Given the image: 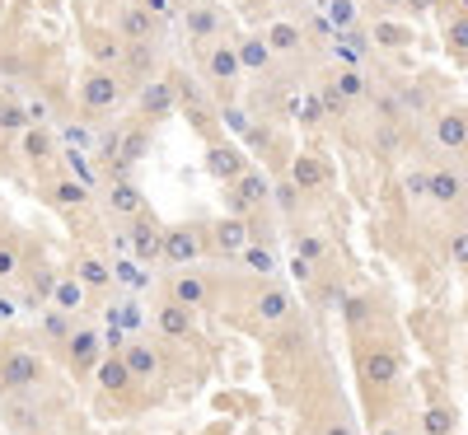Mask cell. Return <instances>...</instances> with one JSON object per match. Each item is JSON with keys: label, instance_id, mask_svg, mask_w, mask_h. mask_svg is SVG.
Returning a JSON list of instances; mask_svg holds the SVG:
<instances>
[{"label": "cell", "instance_id": "cell-1", "mask_svg": "<svg viewBox=\"0 0 468 435\" xmlns=\"http://www.w3.org/2000/svg\"><path fill=\"white\" fill-rule=\"evenodd\" d=\"M43 379H48V366H43V355H37V351L15 346V351L0 355V384H5V388H33Z\"/></svg>", "mask_w": 468, "mask_h": 435}, {"label": "cell", "instance_id": "cell-2", "mask_svg": "<svg viewBox=\"0 0 468 435\" xmlns=\"http://www.w3.org/2000/svg\"><path fill=\"white\" fill-rule=\"evenodd\" d=\"M117 99H122V85H117L112 70L94 66L85 80H80V108H85L90 117H103L108 108H117Z\"/></svg>", "mask_w": 468, "mask_h": 435}, {"label": "cell", "instance_id": "cell-3", "mask_svg": "<svg viewBox=\"0 0 468 435\" xmlns=\"http://www.w3.org/2000/svg\"><path fill=\"white\" fill-rule=\"evenodd\" d=\"M202 258V234L192 229V225H174L160 234V262L169 267H187V262H197Z\"/></svg>", "mask_w": 468, "mask_h": 435}, {"label": "cell", "instance_id": "cell-4", "mask_svg": "<svg viewBox=\"0 0 468 435\" xmlns=\"http://www.w3.org/2000/svg\"><path fill=\"white\" fill-rule=\"evenodd\" d=\"M271 196V183L258 174V169H244L239 178L229 183V211L234 216H249V211H258L262 202Z\"/></svg>", "mask_w": 468, "mask_h": 435}, {"label": "cell", "instance_id": "cell-5", "mask_svg": "<svg viewBox=\"0 0 468 435\" xmlns=\"http://www.w3.org/2000/svg\"><path fill=\"white\" fill-rule=\"evenodd\" d=\"M328 178H333V164L324 160V154H314V150L295 154V164H291V183H295L300 192H319V187H328Z\"/></svg>", "mask_w": 468, "mask_h": 435}, {"label": "cell", "instance_id": "cell-6", "mask_svg": "<svg viewBox=\"0 0 468 435\" xmlns=\"http://www.w3.org/2000/svg\"><path fill=\"white\" fill-rule=\"evenodd\" d=\"M431 136H436V145H441V150L463 154V150H468V112H463V108H445V112L436 117Z\"/></svg>", "mask_w": 468, "mask_h": 435}, {"label": "cell", "instance_id": "cell-7", "mask_svg": "<svg viewBox=\"0 0 468 435\" xmlns=\"http://www.w3.org/2000/svg\"><path fill=\"white\" fill-rule=\"evenodd\" d=\"M160 220H154L145 207L132 216V249H136V258H145V262H160Z\"/></svg>", "mask_w": 468, "mask_h": 435}, {"label": "cell", "instance_id": "cell-8", "mask_svg": "<svg viewBox=\"0 0 468 435\" xmlns=\"http://www.w3.org/2000/svg\"><path fill=\"white\" fill-rule=\"evenodd\" d=\"M211 239H216V249H220L225 258H239V253L249 249V239H253V229H249L244 216H225V220H216Z\"/></svg>", "mask_w": 468, "mask_h": 435}, {"label": "cell", "instance_id": "cell-9", "mask_svg": "<svg viewBox=\"0 0 468 435\" xmlns=\"http://www.w3.org/2000/svg\"><path fill=\"white\" fill-rule=\"evenodd\" d=\"M244 169H249V160H244L239 145H211V150H207V174H211L216 183H234Z\"/></svg>", "mask_w": 468, "mask_h": 435}, {"label": "cell", "instance_id": "cell-10", "mask_svg": "<svg viewBox=\"0 0 468 435\" xmlns=\"http://www.w3.org/2000/svg\"><path fill=\"white\" fill-rule=\"evenodd\" d=\"M94 384H99V393H112V398L132 388V370H127V361H122V351H117V355H99Z\"/></svg>", "mask_w": 468, "mask_h": 435}, {"label": "cell", "instance_id": "cell-11", "mask_svg": "<svg viewBox=\"0 0 468 435\" xmlns=\"http://www.w3.org/2000/svg\"><path fill=\"white\" fill-rule=\"evenodd\" d=\"M211 281L207 276H192V271H178L174 281H169V300H178V304H187V309H202V304H211Z\"/></svg>", "mask_w": 468, "mask_h": 435}, {"label": "cell", "instance_id": "cell-12", "mask_svg": "<svg viewBox=\"0 0 468 435\" xmlns=\"http://www.w3.org/2000/svg\"><path fill=\"white\" fill-rule=\"evenodd\" d=\"M117 37H127V43H150L154 37V15L141 5H122V15H117Z\"/></svg>", "mask_w": 468, "mask_h": 435}, {"label": "cell", "instance_id": "cell-13", "mask_svg": "<svg viewBox=\"0 0 468 435\" xmlns=\"http://www.w3.org/2000/svg\"><path fill=\"white\" fill-rule=\"evenodd\" d=\"M154 328H160V337H169V342L187 337L192 333V309L178 304V300H165L160 309H154Z\"/></svg>", "mask_w": 468, "mask_h": 435}, {"label": "cell", "instance_id": "cell-14", "mask_svg": "<svg viewBox=\"0 0 468 435\" xmlns=\"http://www.w3.org/2000/svg\"><path fill=\"white\" fill-rule=\"evenodd\" d=\"M66 355H70L75 375H90V370L99 366V333H94V328L70 333V342H66Z\"/></svg>", "mask_w": 468, "mask_h": 435}, {"label": "cell", "instance_id": "cell-15", "mask_svg": "<svg viewBox=\"0 0 468 435\" xmlns=\"http://www.w3.org/2000/svg\"><path fill=\"white\" fill-rule=\"evenodd\" d=\"M399 379V355L394 351H370L366 361H361V384H370V388H384V384H394Z\"/></svg>", "mask_w": 468, "mask_h": 435}, {"label": "cell", "instance_id": "cell-16", "mask_svg": "<svg viewBox=\"0 0 468 435\" xmlns=\"http://www.w3.org/2000/svg\"><path fill=\"white\" fill-rule=\"evenodd\" d=\"M421 192L431 196V202H441V207H454L459 196H463V178L454 169H436V174L421 178Z\"/></svg>", "mask_w": 468, "mask_h": 435}, {"label": "cell", "instance_id": "cell-17", "mask_svg": "<svg viewBox=\"0 0 468 435\" xmlns=\"http://www.w3.org/2000/svg\"><path fill=\"white\" fill-rule=\"evenodd\" d=\"M19 150H24V160H28L33 169H43V164H52L57 141H52V132H43V127H24V136H19Z\"/></svg>", "mask_w": 468, "mask_h": 435}, {"label": "cell", "instance_id": "cell-18", "mask_svg": "<svg viewBox=\"0 0 468 435\" xmlns=\"http://www.w3.org/2000/svg\"><path fill=\"white\" fill-rule=\"evenodd\" d=\"M234 57H239V66H244V70H253V75L271 70V48L262 43V33L239 37V43H234Z\"/></svg>", "mask_w": 468, "mask_h": 435}, {"label": "cell", "instance_id": "cell-19", "mask_svg": "<svg viewBox=\"0 0 468 435\" xmlns=\"http://www.w3.org/2000/svg\"><path fill=\"white\" fill-rule=\"evenodd\" d=\"M122 361H127L132 379H154V375H160V355H154L150 342H127L122 346Z\"/></svg>", "mask_w": 468, "mask_h": 435}, {"label": "cell", "instance_id": "cell-20", "mask_svg": "<svg viewBox=\"0 0 468 435\" xmlns=\"http://www.w3.org/2000/svg\"><path fill=\"white\" fill-rule=\"evenodd\" d=\"M262 43L271 48V57H291V52H300L304 48V33L291 24V19H277L267 33H262Z\"/></svg>", "mask_w": 468, "mask_h": 435}, {"label": "cell", "instance_id": "cell-21", "mask_svg": "<svg viewBox=\"0 0 468 435\" xmlns=\"http://www.w3.org/2000/svg\"><path fill=\"white\" fill-rule=\"evenodd\" d=\"M239 57H234V48L229 43H211V52H207V75L211 80H220V85H229V80H239Z\"/></svg>", "mask_w": 468, "mask_h": 435}, {"label": "cell", "instance_id": "cell-22", "mask_svg": "<svg viewBox=\"0 0 468 435\" xmlns=\"http://www.w3.org/2000/svg\"><path fill=\"white\" fill-rule=\"evenodd\" d=\"M108 202H112V211H117V216H136V211L145 207L141 183H136V178H127V174H117V178H112V196H108Z\"/></svg>", "mask_w": 468, "mask_h": 435}, {"label": "cell", "instance_id": "cell-23", "mask_svg": "<svg viewBox=\"0 0 468 435\" xmlns=\"http://www.w3.org/2000/svg\"><path fill=\"white\" fill-rule=\"evenodd\" d=\"M370 33H375V43H379L384 52H403V48H412V24H408V19H379Z\"/></svg>", "mask_w": 468, "mask_h": 435}, {"label": "cell", "instance_id": "cell-24", "mask_svg": "<svg viewBox=\"0 0 468 435\" xmlns=\"http://www.w3.org/2000/svg\"><path fill=\"white\" fill-rule=\"evenodd\" d=\"M48 202H52L57 211H80V207L90 202V192H85V183H75V178H57V183L48 187Z\"/></svg>", "mask_w": 468, "mask_h": 435}, {"label": "cell", "instance_id": "cell-25", "mask_svg": "<svg viewBox=\"0 0 468 435\" xmlns=\"http://www.w3.org/2000/svg\"><path fill=\"white\" fill-rule=\"evenodd\" d=\"M117 145H122V150L112 154V164H117V174H127V169L141 160V154H145V145H150V132H145V127H136V132H122V136H117Z\"/></svg>", "mask_w": 468, "mask_h": 435}, {"label": "cell", "instance_id": "cell-26", "mask_svg": "<svg viewBox=\"0 0 468 435\" xmlns=\"http://www.w3.org/2000/svg\"><path fill=\"white\" fill-rule=\"evenodd\" d=\"M52 309L80 313V309H85V286L75 281V276H61V281H52Z\"/></svg>", "mask_w": 468, "mask_h": 435}, {"label": "cell", "instance_id": "cell-27", "mask_svg": "<svg viewBox=\"0 0 468 435\" xmlns=\"http://www.w3.org/2000/svg\"><path fill=\"white\" fill-rule=\"evenodd\" d=\"M75 271H80V276H75V281H80L85 291H103V286L112 281V271H108V262H103V258H94V253H85L80 262H75Z\"/></svg>", "mask_w": 468, "mask_h": 435}, {"label": "cell", "instance_id": "cell-28", "mask_svg": "<svg viewBox=\"0 0 468 435\" xmlns=\"http://www.w3.org/2000/svg\"><path fill=\"white\" fill-rule=\"evenodd\" d=\"M291 291H282V286H271V291H262L258 295V319H267V324H277V319H286L291 313Z\"/></svg>", "mask_w": 468, "mask_h": 435}, {"label": "cell", "instance_id": "cell-29", "mask_svg": "<svg viewBox=\"0 0 468 435\" xmlns=\"http://www.w3.org/2000/svg\"><path fill=\"white\" fill-rule=\"evenodd\" d=\"M141 108H145V117H169L174 112V85H145Z\"/></svg>", "mask_w": 468, "mask_h": 435}, {"label": "cell", "instance_id": "cell-30", "mask_svg": "<svg viewBox=\"0 0 468 435\" xmlns=\"http://www.w3.org/2000/svg\"><path fill=\"white\" fill-rule=\"evenodd\" d=\"M24 271V249L15 234H0V281H10V276Z\"/></svg>", "mask_w": 468, "mask_h": 435}, {"label": "cell", "instance_id": "cell-31", "mask_svg": "<svg viewBox=\"0 0 468 435\" xmlns=\"http://www.w3.org/2000/svg\"><path fill=\"white\" fill-rule=\"evenodd\" d=\"M90 52H94V61L117 66V61H122V37H117V33H90Z\"/></svg>", "mask_w": 468, "mask_h": 435}, {"label": "cell", "instance_id": "cell-32", "mask_svg": "<svg viewBox=\"0 0 468 435\" xmlns=\"http://www.w3.org/2000/svg\"><path fill=\"white\" fill-rule=\"evenodd\" d=\"M216 10L211 5H197V10H187V37H197V43H202V37H216Z\"/></svg>", "mask_w": 468, "mask_h": 435}, {"label": "cell", "instance_id": "cell-33", "mask_svg": "<svg viewBox=\"0 0 468 435\" xmlns=\"http://www.w3.org/2000/svg\"><path fill=\"white\" fill-rule=\"evenodd\" d=\"M421 430H426V435H454V408H445V403L426 408V417H421Z\"/></svg>", "mask_w": 468, "mask_h": 435}, {"label": "cell", "instance_id": "cell-34", "mask_svg": "<svg viewBox=\"0 0 468 435\" xmlns=\"http://www.w3.org/2000/svg\"><path fill=\"white\" fill-rule=\"evenodd\" d=\"M239 262H244L249 271H258V276H271V271H277V258H271V249H262V244H253V239H249V249L239 253Z\"/></svg>", "mask_w": 468, "mask_h": 435}, {"label": "cell", "instance_id": "cell-35", "mask_svg": "<svg viewBox=\"0 0 468 435\" xmlns=\"http://www.w3.org/2000/svg\"><path fill=\"white\" fill-rule=\"evenodd\" d=\"M445 43L454 57H468V15H454L450 28H445Z\"/></svg>", "mask_w": 468, "mask_h": 435}, {"label": "cell", "instance_id": "cell-36", "mask_svg": "<svg viewBox=\"0 0 468 435\" xmlns=\"http://www.w3.org/2000/svg\"><path fill=\"white\" fill-rule=\"evenodd\" d=\"M122 66L136 75V80H145V70H150V48H145V43H132V48H122Z\"/></svg>", "mask_w": 468, "mask_h": 435}, {"label": "cell", "instance_id": "cell-37", "mask_svg": "<svg viewBox=\"0 0 468 435\" xmlns=\"http://www.w3.org/2000/svg\"><path fill=\"white\" fill-rule=\"evenodd\" d=\"M342 99H361L366 94V80H361V75L356 70H337V85H333Z\"/></svg>", "mask_w": 468, "mask_h": 435}, {"label": "cell", "instance_id": "cell-38", "mask_svg": "<svg viewBox=\"0 0 468 435\" xmlns=\"http://www.w3.org/2000/svg\"><path fill=\"white\" fill-rule=\"evenodd\" d=\"M0 127H5V132L28 127V112H24V103H0Z\"/></svg>", "mask_w": 468, "mask_h": 435}, {"label": "cell", "instance_id": "cell-39", "mask_svg": "<svg viewBox=\"0 0 468 435\" xmlns=\"http://www.w3.org/2000/svg\"><path fill=\"white\" fill-rule=\"evenodd\" d=\"M324 253H328V244H324V239H314V234H304V239H300V258H304L309 267L324 262Z\"/></svg>", "mask_w": 468, "mask_h": 435}, {"label": "cell", "instance_id": "cell-40", "mask_svg": "<svg viewBox=\"0 0 468 435\" xmlns=\"http://www.w3.org/2000/svg\"><path fill=\"white\" fill-rule=\"evenodd\" d=\"M450 262H454V267H468V229H454V239H450Z\"/></svg>", "mask_w": 468, "mask_h": 435}, {"label": "cell", "instance_id": "cell-41", "mask_svg": "<svg viewBox=\"0 0 468 435\" xmlns=\"http://www.w3.org/2000/svg\"><path fill=\"white\" fill-rule=\"evenodd\" d=\"M66 319H70V313L52 309V313H48V324H43V328H48V337H70V324H66Z\"/></svg>", "mask_w": 468, "mask_h": 435}, {"label": "cell", "instance_id": "cell-42", "mask_svg": "<svg viewBox=\"0 0 468 435\" xmlns=\"http://www.w3.org/2000/svg\"><path fill=\"white\" fill-rule=\"evenodd\" d=\"M271 196H277V202H282L286 211H295V207H300V187H295V183H282V187H271Z\"/></svg>", "mask_w": 468, "mask_h": 435}, {"label": "cell", "instance_id": "cell-43", "mask_svg": "<svg viewBox=\"0 0 468 435\" xmlns=\"http://www.w3.org/2000/svg\"><path fill=\"white\" fill-rule=\"evenodd\" d=\"M300 117H304L309 127H314V122H324V103H319V94H314V99H304V112H300Z\"/></svg>", "mask_w": 468, "mask_h": 435}, {"label": "cell", "instance_id": "cell-44", "mask_svg": "<svg viewBox=\"0 0 468 435\" xmlns=\"http://www.w3.org/2000/svg\"><path fill=\"white\" fill-rule=\"evenodd\" d=\"M141 5H145V10L154 15V19H160V15H169V10H174V5H169V0H141Z\"/></svg>", "mask_w": 468, "mask_h": 435}, {"label": "cell", "instance_id": "cell-45", "mask_svg": "<svg viewBox=\"0 0 468 435\" xmlns=\"http://www.w3.org/2000/svg\"><path fill=\"white\" fill-rule=\"evenodd\" d=\"M379 5H388V10H403V5H408V0H379Z\"/></svg>", "mask_w": 468, "mask_h": 435}, {"label": "cell", "instance_id": "cell-46", "mask_svg": "<svg viewBox=\"0 0 468 435\" xmlns=\"http://www.w3.org/2000/svg\"><path fill=\"white\" fill-rule=\"evenodd\" d=\"M408 5H412V10H431V0H408Z\"/></svg>", "mask_w": 468, "mask_h": 435}, {"label": "cell", "instance_id": "cell-47", "mask_svg": "<svg viewBox=\"0 0 468 435\" xmlns=\"http://www.w3.org/2000/svg\"><path fill=\"white\" fill-rule=\"evenodd\" d=\"M328 435H351V430H346V426H333V430H328Z\"/></svg>", "mask_w": 468, "mask_h": 435}, {"label": "cell", "instance_id": "cell-48", "mask_svg": "<svg viewBox=\"0 0 468 435\" xmlns=\"http://www.w3.org/2000/svg\"><path fill=\"white\" fill-rule=\"evenodd\" d=\"M379 435H403V430H394V426H384V430H379Z\"/></svg>", "mask_w": 468, "mask_h": 435}, {"label": "cell", "instance_id": "cell-49", "mask_svg": "<svg viewBox=\"0 0 468 435\" xmlns=\"http://www.w3.org/2000/svg\"><path fill=\"white\" fill-rule=\"evenodd\" d=\"M463 187H468V174H463Z\"/></svg>", "mask_w": 468, "mask_h": 435}]
</instances>
